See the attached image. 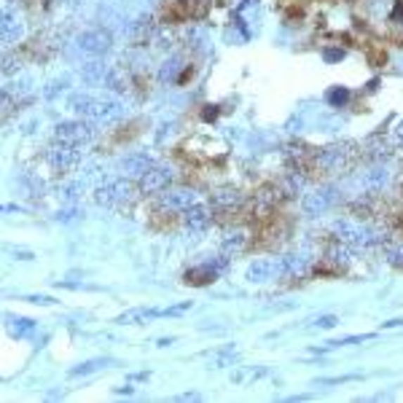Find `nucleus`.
<instances>
[{"label":"nucleus","instance_id":"obj_1","mask_svg":"<svg viewBox=\"0 0 403 403\" xmlns=\"http://www.w3.org/2000/svg\"><path fill=\"white\" fill-rule=\"evenodd\" d=\"M68 108L78 113L81 119L94 121V124H110L124 113L121 103L110 100V97H97V94H73L68 100Z\"/></svg>","mask_w":403,"mask_h":403},{"label":"nucleus","instance_id":"obj_2","mask_svg":"<svg viewBox=\"0 0 403 403\" xmlns=\"http://www.w3.org/2000/svg\"><path fill=\"white\" fill-rule=\"evenodd\" d=\"M333 234L339 242L344 245H350V248H371L376 242H382L379 237V231L371 229V226L360 224V221H350V218H344L339 224H333Z\"/></svg>","mask_w":403,"mask_h":403},{"label":"nucleus","instance_id":"obj_3","mask_svg":"<svg viewBox=\"0 0 403 403\" xmlns=\"http://www.w3.org/2000/svg\"><path fill=\"white\" fill-rule=\"evenodd\" d=\"M134 199V186L129 180H108L105 186H100L94 191V202L103 205V207H124Z\"/></svg>","mask_w":403,"mask_h":403},{"label":"nucleus","instance_id":"obj_4","mask_svg":"<svg viewBox=\"0 0 403 403\" xmlns=\"http://www.w3.org/2000/svg\"><path fill=\"white\" fill-rule=\"evenodd\" d=\"M46 159H49V165L54 167V169L70 172V169H75V165L81 162V153H78V146H70V143H65V140H54V143L46 148Z\"/></svg>","mask_w":403,"mask_h":403},{"label":"nucleus","instance_id":"obj_5","mask_svg":"<svg viewBox=\"0 0 403 403\" xmlns=\"http://www.w3.org/2000/svg\"><path fill=\"white\" fill-rule=\"evenodd\" d=\"M94 137V127L87 119H75V121H62L57 124V140H65L70 146H84Z\"/></svg>","mask_w":403,"mask_h":403},{"label":"nucleus","instance_id":"obj_6","mask_svg":"<svg viewBox=\"0 0 403 403\" xmlns=\"http://www.w3.org/2000/svg\"><path fill=\"white\" fill-rule=\"evenodd\" d=\"M250 283H269V280H280L285 277V267L283 258H258L248 267V274H245Z\"/></svg>","mask_w":403,"mask_h":403},{"label":"nucleus","instance_id":"obj_7","mask_svg":"<svg viewBox=\"0 0 403 403\" xmlns=\"http://www.w3.org/2000/svg\"><path fill=\"white\" fill-rule=\"evenodd\" d=\"M78 49L84 51V54H89V57H103L105 51H110V32L108 30H89V32H81L78 35Z\"/></svg>","mask_w":403,"mask_h":403},{"label":"nucleus","instance_id":"obj_8","mask_svg":"<svg viewBox=\"0 0 403 403\" xmlns=\"http://www.w3.org/2000/svg\"><path fill=\"white\" fill-rule=\"evenodd\" d=\"M169 183H172V172L165 169V167L153 165L148 172L140 178V191H143V194H162V191H167Z\"/></svg>","mask_w":403,"mask_h":403},{"label":"nucleus","instance_id":"obj_9","mask_svg":"<svg viewBox=\"0 0 403 403\" xmlns=\"http://www.w3.org/2000/svg\"><path fill=\"white\" fill-rule=\"evenodd\" d=\"M196 202H199V196L191 188H172V191L162 194V207L169 212H186L188 207H194Z\"/></svg>","mask_w":403,"mask_h":403},{"label":"nucleus","instance_id":"obj_10","mask_svg":"<svg viewBox=\"0 0 403 403\" xmlns=\"http://www.w3.org/2000/svg\"><path fill=\"white\" fill-rule=\"evenodd\" d=\"M183 215H186V218H183V221H186V229L194 231V234L207 231L210 224H212V210H210L207 205H202V202H196L194 207H188Z\"/></svg>","mask_w":403,"mask_h":403},{"label":"nucleus","instance_id":"obj_11","mask_svg":"<svg viewBox=\"0 0 403 403\" xmlns=\"http://www.w3.org/2000/svg\"><path fill=\"white\" fill-rule=\"evenodd\" d=\"M22 32H25V25H22L19 14L6 8V11H3V22H0V38H3V44L6 46L16 44V41L22 38Z\"/></svg>","mask_w":403,"mask_h":403},{"label":"nucleus","instance_id":"obj_12","mask_svg":"<svg viewBox=\"0 0 403 403\" xmlns=\"http://www.w3.org/2000/svg\"><path fill=\"white\" fill-rule=\"evenodd\" d=\"M331 205H333V191L331 188H317V191L304 196V212H309V215H320Z\"/></svg>","mask_w":403,"mask_h":403},{"label":"nucleus","instance_id":"obj_13","mask_svg":"<svg viewBox=\"0 0 403 403\" xmlns=\"http://www.w3.org/2000/svg\"><path fill=\"white\" fill-rule=\"evenodd\" d=\"M153 317H162V309H153V307H134V309H127L116 317L119 326H140V323H148Z\"/></svg>","mask_w":403,"mask_h":403},{"label":"nucleus","instance_id":"obj_14","mask_svg":"<svg viewBox=\"0 0 403 403\" xmlns=\"http://www.w3.org/2000/svg\"><path fill=\"white\" fill-rule=\"evenodd\" d=\"M317 165L323 167V169H331V172H336V169L347 167V151L339 148V146L323 148L320 153H317Z\"/></svg>","mask_w":403,"mask_h":403},{"label":"nucleus","instance_id":"obj_15","mask_svg":"<svg viewBox=\"0 0 403 403\" xmlns=\"http://www.w3.org/2000/svg\"><path fill=\"white\" fill-rule=\"evenodd\" d=\"M151 167H153L151 156H146V153H134V156H127V159L121 162V172H124L127 178H143Z\"/></svg>","mask_w":403,"mask_h":403},{"label":"nucleus","instance_id":"obj_16","mask_svg":"<svg viewBox=\"0 0 403 403\" xmlns=\"http://www.w3.org/2000/svg\"><path fill=\"white\" fill-rule=\"evenodd\" d=\"M218 277V269L210 267V264H202V267H191L186 274H183V280L188 285H196V288H202V285H210L212 280Z\"/></svg>","mask_w":403,"mask_h":403},{"label":"nucleus","instance_id":"obj_17","mask_svg":"<svg viewBox=\"0 0 403 403\" xmlns=\"http://www.w3.org/2000/svg\"><path fill=\"white\" fill-rule=\"evenodd\" d=\"M6 328L14 339H27L35 331V320L30 317H19V314H6Z\"/></svg>","mask_w":403,"mask_h":403},{"label":"nucleus","instance_id":"obj_18","mask_svg":"<svg viewBox=\"0 0 403 403\" xmlns=\"http://www.w3.org/2000/svg\"><path fill=\"white\" fill-rule=\"evenodd\" d=\"M248 248V234L237 229V231H229L224 237V253L226 255H239L242 250Z\"/></svg>","mask_w":403,"mask_h":403},{"label":"nucleus","instance_id":"obj_19","mask_svg":"<svg viewBox=\"0 0 403 403\" xmlns=\"http://www.w3.org/2000/svg\"><path fill=\"white\" fill-rule=\"evenodd\" d=\"M108 68H105L103 62H89L87 65V70H84V78L89 81V84H105L108 81Z\"/></svg>","mask_w":403,"mask_h":403},{"label":"nucleus","instance_id":"obj_20","mask_svg":"<svg viewBox=\"0 0 403 403\" xmlns=\"http://www.w3.org/2000/svg\"><path fill=\"white\" fill-rule=\"evenodd\" d=\"M234 358H237V350L234 347H224V350H218V352L210 355V366L212 369H224V366H231Z\"/></svg>","mask_w":403,"mask_h":403},{"label":"nucleus","instance_id":"obj_21","mask_svg":"<svg viewBox=\"0 0 403 403\" xmlns=\"http://www.w3.org/2000/svg\"><path fill=\"white\" fill-rule=\"evenodd\" d=\"M328 258L333 264H339V267H347V264H350V245H344V242L336 239L328 248Z\"/></svg>","mask_w":403,"mask_h":403},{"label":"nucleus","instance_id":"obj_22","mask_svg":"<svg viewBox=\"0 0 403 403\" xmlns=\"http://www.w3.org/2000/svg\"><path fill=\"white\" fill-rule=\"evenodd\" d=\"M110 360L108 358H94V360H87V363H81V366H75V369H70V376H87V373H94L100 371V369H105Z\"/></svg>","mask_w":403,"mask_h":403},{"label":"nucleus","instance_id":"obj_23","mask_svg":"<svg viewBox=\"0 0 403 403\" xmlns=\"http://www.w3.org/2000/svg\"><path fill=\"white\" fill-rule=\"evenodd\" d=\"M239 202H242V196H239L237 191H218V194L212 196V205H218V207H224V210L237 207Z\"/></svg>","mask_w":403,"mask_h":403},{"label":"nucleus","instance_id":"obj_24","mask_svg":"<svg viewBox=\"0 0 403 403\" xmlns=\"http://www.w3.org/2000/svg\"><path fill=\"white\" fill-rule=\"evenodd\" d=\"M385 255H388V261L395 269H403V239H398V242H388Z\"/></svg>","mask_w":403,"mask_h":403},{"label":"nucleus","instance_id":"obj_25","mask_svg":"<svg viewBox=\"0 0 403 403\" xmlns=\"http://www.w3.org/2000/svg\"><path fill=\"white\" fill-rule=\"evenodd\" d=\"M148 35H151V19L148 16H140L132 25V38L134 41H146Z\"/></svg>","mask_w":403,"mask_h":403},{"label":"nucleus","instance_id":"obj_26","mask_svg":"<svg viewBox=\"0 0 403 403\" xmlns=\"http://www.w3.org/2000/svg\"><path fill=\"white\" fill-rule=\"evenodd\" d=\"M207 6H210V0H186V8H188V14L196 16V19L207 14Z\"/></svg>","mask_w":403,"mask_h":403},{"label":"nucleus","instance_id":"obj_27","mask_svg":"<svg viewBox=\"0 0 403 403\" xmlns=\"http://www.w3.org/2000/svg\"><path fill=\"white\" fill-rule=\"evenodd\" d=\"M326 100H328L331 105H336V108H339V105H344L347 100H350V91L344 89V87H336V89H331L328 94H326Z\"/></svg>","mask_w":403,"mask_h":403},{"label":"nucleus","instance_id":"obj_28","mask_svg":"<svg viewBox=\"0 0 403 403\" xmlns=\"http://www.w3.org/2000/svg\"><path fill=\"white\" fill-rule=\"evenodd\" d=\"M312 326H314V328H323V331L336 328V326H339V317H336V314H320Z\"/></svg>","mask_w":403,"mask_h":403},{"label":"nucleus","instance_id":"obj_29","mask_svg":"<svg viewBox=\"0 0 403 403\" xmlns=\"http://www.w3.org/2000/svg\"><path fill=\"white\" fill-rule=\"evenodd\" d=\"M194 304L191 301H183V304H178V307H167V309H162V317H175V314H183L188 312Z\"/></svg>","mask_w":403,"mask_h":403},{"label":"nucleus","instance_id":"obj_30","mask_svg":"<svg viewBox=\"0 0 403 403\" xmlns=\"http://www.w3.org/2000/svg\"><path fill=\"white\" fill-rule=\"evenodd\" d=\"M392 22H398V25H403V0H398L395 3V8H392V16H390Z\"/></svg>","mask_w":403,"mask_h":403},{"label":"nucleus","instance_id":"obj_31","mask_svg":"<svg viewBox=\"0 0 403 403\" xmlns=\"http://www.w3.org/2000/svg\"><path fill=\"white\" fill-rule=\"evenodd\" d=\"M27 301H32V304H41V307H51V304H54V299H51V296H27Z\"/></svg>","mask_w":403,"mask_h":403},{"label":"nucleus","instance_id":"obj_32","mask_svg":"<svg viewBox=\"0 0 403 403\" xmlns=\"http://www.w3.org/2000/svg\"><path fill=\"white\" fill-rule=\"evenodd\" d=\"M344 57V51H336V49H328V51H326V60L328 62H336V60H342Z\"/></svg>","mask_w":403,"mask_h":403},{"label":"nucleus","instance_id":"obj_33","mask_svg":"<svg viewBox=\"0 0 403 403\" xmlns=\"http://www.w3.org/2000/svg\"><path fill=\"white\" fill-rule=\"evenodd\" d=\"M75 212L73 210H65V212H57V221H73Z\"/></svg>","mask_w":403,"mask_h":403},{"label":"nucleus","instance_id":"obj_34","mask_svg":"<svg viewBox=\"0 0 403 403\" xmlns=\"http://www.w3.org/2000/svg\"><path fill=\"white\" fill-rule=\"evenodd\" d=\"M178 401H199V392H183L178 395Z\"/></svg>","mask_w":403,"mask_h":403},{"label":"nucleus","instance_id":"obj_35","mask_svg":"<svg viewBox=\"0 0 403 403\" xmlns=\"http://www.w3.org/2000/svg\"><path fill=\"white\" fill-rule=\"evenodd\" d=\"M395 326H403V320H390V323H385V328H395Z\"/></svg>","mask_w":403,"mask_h":403},{"label":"nucleus","instance_id":"obj_36","mask_svg":"<svg viewBox=\"0 0 403 403\" xmlns=\"http://www.w3.org/2000/svg\"><path fill=\"white\" fill-rule=\"evenodd\" d=\"M398 140L403 143V121H401V127H398Z\"/></svg>","mask_w":403,"mask_h":403},{"label":"nucleus","instance_id":"obj_37","mask_svg":"<svg viewBox=\"0 0 403 403\" xmlns=\"http://www.w3.org/2000/svg\"><path fill=\"white\" fill-rule=\"evenodd\" d=\"M401 229H403V215H401Z\"/></svg>","mask_w":403,"mask_h":403}]
</instances>
